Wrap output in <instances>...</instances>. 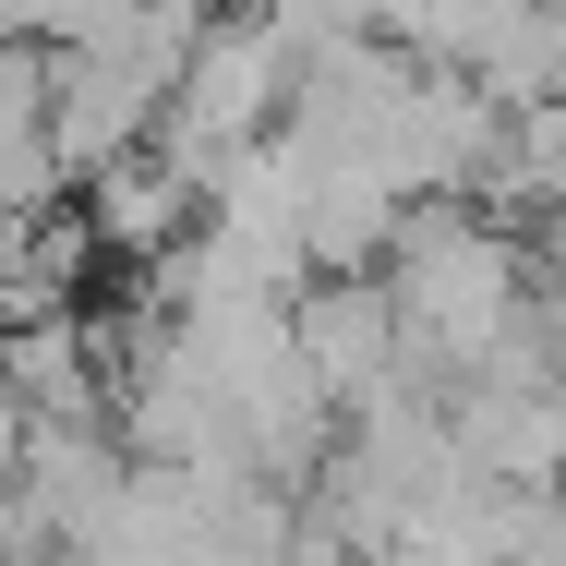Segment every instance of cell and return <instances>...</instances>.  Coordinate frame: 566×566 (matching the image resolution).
Segmentation results:
<instances>
[{
    "label": "cell",
    "instance_id": "cell-2",
    "mask_svg": "<svg viewBox=\"0 0 566 566\" xmlns=\"http://www.w3.org/2000/svg\"><path fill=\"white\" fill-rule=\"evenodd\" d=\"M290 36L265 24V0H218L206 12V36H193V61H181V85H169V120H157V145L193 169V181H218L229 145H253V133H277L290 120Z\"/></svg>",
    "mask_w": 566,
    "mask_h": 566
},
{
    "label": "cell",
    "instance_id": "cell-3",
    "mask_svg": "<svg viewBox=\"0 0 566 566\" xmlns=\"http://www.w3.org/2000/svg\"><path fill=\"white\" fill-rule=\"evenodd\" d=\"M290 338L302 361L326 374V398H374L410 349H398V302H386V265H349V277H302V302H290Z\"/></svg>",
    "mask_w": 566,
    "mask_h": 566
},
{
    "label": "cell",
    "instance_id": "cell-5",
    "mask_svg": "<svg viewBox=\"0 0 566 566\" xmlns=\"http://www.w3.org/2000/svg\"><path fill=\"white\" fill-rule=\"evenodd\" d=\"M24 434H36V422H24V398H12V386H0V482H12V470H24Z\"/></svg>",
    "mask_w": 566,
    "mask_h": 566
},
{
    "label": "cell",
    "instance_id": "cell-4",
    "mask_svg": "<svg viewBox=\"0 0 566 566\" xmlns=\"http://www.w3.org/2000/svg\"><path fill=\"white\" fill-rule=\"evenodd\" d=\"M73 206H85V229H97V253H120V265H157L181 229L206 218V181L145 133L133 157H109L97 181H73Z\"/></svg>",
    "mask_w": 566,
    "mask_h": 566
},
{
    "label": "cell",
    "instance_id": "cell-1",
    "mask_svg": "<svg viewBox=\"0 0 566 566\" xmlns=\"http://www.w3.org/2000/svg\"><path fill=\"white\" fill-rule=\"evenodd\" d=\"M386 302H398L410 374L470 386V374H494L506 338L543 314V277H531L518 218H494V206H470V193H422V206L398 218V241H386Z\"/></svg>",
    "mask_w": 566,
    "mask_h": 566
}]
</instances>
